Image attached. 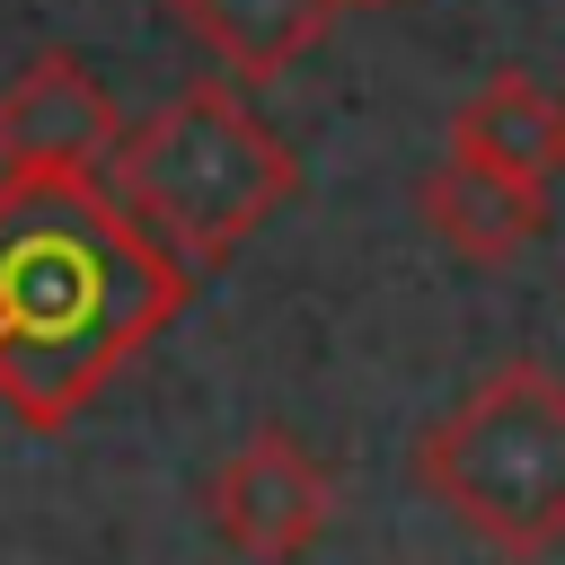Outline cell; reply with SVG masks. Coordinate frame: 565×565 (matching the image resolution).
Returning <instances> with one entry per match:
<instances>
[{
    "mask_svg": "<svg viewBox=\"0 0 565 565\" xmlns=\"http://www.w3.org/2000/svg\"><path fill=\"white\" fill-rule=\"evenodd\" d=\"M185 300L106 177H0V406L26 433H62Z\"/></svg>",
    "mask_w": 565,
    "mask_h": 565,
    "instance_id": "obj_1",
    "label": "cell"
},
{
    "mask_svg": "<svg viewBox=\"0 0 565 565\" xmlns=\"http://www.w3.org/2000/svg\"><path fill=\"white\" fill-rule=\"evenodd\" d=\"M115 203L203 282L212 265H230L291 194H300V150L230 88V79H194L177 88L159 115L124 124L115 159H106Z\"/></svg>",
    "mask_w": 565,
    "mask_h": 565,
    "instance_id": "obj_2",
    "label": "cell"
},
{
    "mask_svg": "<svg viewBox=\"0 0 565 565\" xmlns=\"http://www.w3.org/2000/svg\"><path fill=\"white\" fill-rule=\"evenodd\" d=\"M415 486L503 565L565 547V371L503 353L450 415L415 433Z\"/></svg>",
    "mask_w": 565,
    "mask_h": 565,
    "instance_id": "obj_3",
    "label": "cell"
},
{
    "mask_svg": "<svg viewBox=\"0 0 565 565\" xmlns=\"http://www.w3.org/2000/svg\"><path fill=\"white\" fill-rule=\"evenodd\" d=\"M203 521H212V539H221L230 556H247V565H300V556L327 539V521H335V477H327V459L300 450V433L256 424V433L203 477Z\"/></svg>",
    "mask_w": 565,
    "mask_h": 565,
    "instance_id": "obj_4",
    "label": "cell"
},
{
    "mask_svg": "<svg viewBox=\"0 0 565 565\" xmlns=\"http://www.w3.org/2000/svg\"><path fill=\"white\" fill-rule=\"evenodd\" d=\"M124 106L79 53H35L0 88V177H106Z\"/></svg>",
    "mask_w": 565,
    "mask_h": 565,
    "instance_id": "obj_5",
    "label": "cell"
},
{
    "mask_svg": "<svg viewBox=\"0 0 565 565\" xmlns=\"http://www.w3.org/2000/svg\"><path fill=\"white\" fill-rule=\"evenodd\" d=\"M415 212L424 230L459 256V265H512L539 230H547V185H521V177H494L477 159H433L415 177Z\"/></svg>",
    "mask_w": 565,
    "mask_h": 565,
    "instance_id": "obj_6",
    "label": "cell"
},
{
    "mask_svg": "<svg viewBox=\"0 0 565 565\" xmlns=\"http://www.w3.org/2000/svg\"><path fill=\"white\" fill-rule=\"evenodd\" d=\"M450 159H477V168L521 177V185H556V168H565V97L539 88L530 71H494L486 88L459 97Z\"/></svg>",
    "mask_w": 565,
    "mask_h": 565,
    "instance_id": "obj_7",
    "label": "cell"
},
{
    "mask_svg": "<svg viewBox=\"0 0 565 565\" xmlns=\"http://www.w3.org/2000/svg\"><path fill=\"white\" fill-rule=\"evenodd\" d=\"M344 0H168V18L230 71V79H282L291 62H309L327 44Z\"/></svg>",
    "mask_w": 565,
    "mask_h": 565,
    "instance_id": "obj_8",
    "label": "cell"
},
{
    "mask_svg": "<svg viewBox=\"0 0 565 565\" xmlns=\"http://www.w3.org/2000/svg\"><path fill=\"white\" fill-rule=\"evenodd\" d=\"M344 9H388V0H344Z\"/></svg>",
    "mask_w": 565,
    "mask_h": 565,
    "instance_id": "obj_9",
    "label": "cell"
}]
</instances>
